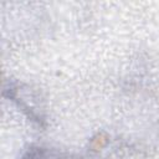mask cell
Instances as JSON below:
<instances>
[{"label":"cell","mask_w":159,"mask_h":159,"mask_svg":"<svg viewBox=\"0 0 159 159\" xmlns=\"http://www.w3.org/2000/svg\"><path fill=\"white\" fill-rule=\"evenodd\" d=\"M22 159H88V158H82L78 155L67 154L46 148H32L26 153V155Z\"/></svg>","instance_id":"obj_1"}]
</instances>
